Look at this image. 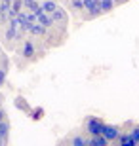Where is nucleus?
I'll use <instances>...</instances> for the list:
<instances>
[{
  "instance_id": "5",
  "label": "nucleus",
  "mask_w": 139,
  "mask_h": 146,
  "mask_svg": "<svg viewBox=\"0 0 139 146\" xmlns=\"http://www.w3.org/2000/svg\"><path fill=\"white\" fill-rule=\"evenodd\" d=\"M29 33L32 34V36H46V34H48V29L46 27H42V25H40V23L38 21H34V23H31V27H29Z\"/></svg>"
},
{
  "instance_id": "11",
  "label": "nucleus",
  "mask_w": 139,
  "mask_h": 146,
  "mask_svg": "<svg viewBox=\"0 0 139 146\" xmlns=\"http://www.w3.org/2000/svg\"><path fill=\"white\" fill-rule=\"evenodd\" d=\"M8 135H10V121L8 119H0V137L8 142Z\"/></svg>"
},
{
  "instance_id": "13",
  "label": "nucleus",
  "mask_w": 139,
  "mask_h": 146,
  "mask_svg": "<svg viewBox=\"0 0 139 146\" xmlns=\"http://www.w3.org/2000/svg\"><path fill=\"white\" fill-rule=\"evenodd\" d=\"M69 2H71V6H73V10H76V11L84 10V0H69Z\"/></svg>"
},
{
  "instance_id": "6",
  "label": "nucleus",
  "mask_w": 139,
  "mask_h": 146,
  "mask_svg": "<svg viewBox=\"0 0 139 146\" xmlns=\"http://www.w3.org/2000/svg\"><path fill=\"white\" fill-rule=\"evenodd\" d=\"M116 142H118V144H122V146H134V144H137V142L132 139L130 133H120V135L116 137Z\"/></svg>"
},
{
  "instance_id": "17",
  "label": "nucleus",
  "mask_w": 139,
  "mask_h": 146,
  "mask_svg": "<svg viewBox=\"0 0 139 146\" xmlns=\"http://www.w3.org/2000/svg\"><path fill=\"white\" fill-rule=\"evenodd\" d=\"M130 135H132V139H134L135 142H139V125L134 127V131H130Z\"/></svg>"
},
{
  "instance_id": "18",
  "label": "nucleus",
  "mask_w": 139,
  "mask_h": 146,
  "mask_svg": "<svg viewBox=\"0 0 139 146\" xmlns=\"http://www.w3.org/2000/svg\"><path fill=\"white\" fill-rule=\"evenodd\" d=\"M0 119H6V112L2 108H0Z\"/></svg>"
},
{
  "instance_id": "14",
  "label": "nucleus",
  "mask_w": 139,
  "mask_h": 146,
  "mask_svg": "<svg viewBox=\"0 0 139 146\" xmlns=\"http://www.w3.org/2000/svg\"><path fill=\"white\" fill-rule=\"evenodd\" d=\"M71 142H73L75 146H84V144H88V139H84L82 135H78V137H75Z\"/></svg>"
},
{
  "instance_id": "10",
  "label": "nucleus",
  "mask_w": 139,
  "mask_h": 146,
  "mask_svg": "<svg viewBox=\"0 0 139 146\" xmlns=\"http://www.w3.org/2000/svg\"><path fill=\"white\" fill-rule=\"evenodd\" d=\"M88 144H91V146H105V144H109V141L103 135H91V139H88Z\"/></svg>"
},
{
  "instance_id": "15",
  "label": "nucleus",
  "mask_w": 139,
  "mask_h": 146,
  "mask_svg": "<svg viewBox=\"0 0 139 146\" xmlns=\"http://www.w3.org/2000/svg\"><path fill=\"white\" fill-rule=\"evenodd\" d=\"M29 114H31L32 119H40V118H42V114H44V110L42 108H36V110H32V112H29Z\"/></svg>"
},
{
  "instance_id": "2",
  "label": "nucleus",
  "mask_w": 139,
  "mask_h": 146,
  "mask_svg": "<svg viewBox=\"0 0 139 146\" xmlns=\"http://www.w3.org/2000/svg\"><path fill=\"white\" fill-rule=\"evenodd\" d=\"M52 19H54L55 25H67V23H69L67 10H65V8H61V6H57V8L54 10V13H52Z\"/></svg>"
},
{
  "instance_id": "16",
  "label": "nucleus",
  "mask_w": 139,
  "mask_h": 146,
  "mask_svg": "<svg viewBox=\"0 0 139 146\" xmlns=\"http://www.w3.org/2000/svg\"><path fill=\"white\" fill-rule=\"evenodd\" d=\"M6 74H8V68L0 66V86H4V84H6Z\"/></svg>"
},
{
  "instance_id": "21",
  "label": "nucleus",
  "mask_w": 139,
  "mask_h": 146,
  "mask_svg": "<svg viewBox=\"0 0 139 146\" xmlns=\"http://www.w3.org/2000/svg\"><path fill=\"white\" fill-rule=\"evenodd\" d=\"M95 2H99V0H95Z\"/></svg>"
},
{
  "instance_id": "8",
  "label": "nucleus",
  "mask_w": 139,
  "mask_h": 146,
  "mask_svg": "<svg viewBox=\"0 0 139 146\" xmlns=\"http://www.w3.org/2000/svg\"><path fill=\"white\" fill-rule=\"evenodd\" d=\"M57 6H59V4L55 2V0H42V2H40V8H42L46 13H50V15L54 13V10L57 8Z\"/></svg>"
},
{
  "instance_id": "19",
  "label": "nucleus",
  "mask_w": 139,
  "mask_h": 146,
  "mask_svg": "<svg viewBox=\"0 0 139 146\" xmlns=\"http://www.w3.org/2000/svg\"><path fill=\"white\" fill-rule=\"evenodd\" d=\"M2 144H6V141L2 139V137H0V146H2Z\"/></svg>"
},
{
  "instance_id": "20",
  "label": "nucleus",
  "mask_w": 139,
  "mask_h": 146,
  "mask_svg": "<svg viewBox=\"0 0 139 146\" xmlns=\"http://www.w3.org/2000/svg\"><path fill=\"white\" fill-rule=\"evenodd\" d=\"M4 2H11V0H4Z\"/></svg>"
},
{
  "instance_id": "3",
  "label": "nucleus",
  "mask_w": 139,
  "mask_h": 146,
  "mask_svg": "<svg viewBox=\"0 0 139 146\" xmlns=\"http://www.w3.org/2000/svg\"><path fill=\"white\" fill-rule=\"evenodd\" d=\"M21 55L25 57L27 61H32L34 55H36V48H34V42L32 40H25L21 46Z\"/></svg>"
},
{
  "instance_id": "22",
  "label": "nucleus",
  "mask_w": 139,
  "mask_h": 146,
  "mask_svg": "<svg viewBox=\"0 0 139 146\" xmlns=\"http://www.w3.org/2000/svg\"><path fill=\"white\" fill-rule=\"evenodd\" d=\"M0 101H2V97H0Z\"/></svg>"
},
{
  "instance_id": "12",
  "label": "nucleus",
  "mask_w": 139,
  "mask_h": 146,
  "mask_svg": "<svg viewBox=\"0 0 139 146\" xmlns=\"http://www.w3.org/2000/svg\"><path fill=\"white\" fill-rule=\"evenodd\" d=\"M13 104H15V108L23 110V112H31V106L27 104V101H25L23 97H17V99H15V103H13Z\"/></svg>"
},
{
  "instance_id": "7",
  "label": "nucleus",
  "mask_w": 139,
  "mask_h": 146,
  "mask_svg": "<svg viewBox=\"0 0 139 146\" xmlns=\"http://www.w3.org/2000/svg\"><path fill=\"white\" fill-rule=\"evenodd\" d=\"M21 10H23V0H11L10 11H8V19H10V17H15Z\"/></svg>"
},
{
  "instance_id": "4",
  "label": "nucleus",
  "mask_w": 139,
  "mask_h": 146,
  "mask_svg": "<svg viewBox=\"0 0 139 146\" xmlns=\"http://www.w3.org/2000/svg\"><path fill=\"white\" fill-rule=\"evenodd\" d=\"M101 135L105 137V139H107L109 142H111V141H116V137L120 135V129H118L116 125H107V123H105V125H103Z\"/></svg>"
},
{
  "instance_id": "1",
  "label": "nucleus",
  "mask_w": 139,
  "mask_h": 146,
  "mask_svg": "<svg viewBox=\"0 0 139 146\" xmlns=\"http://www.w3.org/2000/svg\"><path fill=\"white\" fill-rule=\"evenodd\" d=\"M103 125H105L103 119H99L97 116H91V118H88V121H86V131H88L90 135H101Z\"/></svg>"
},
{
  "instance_id": "9",
  "label": "nucleus",
  "mask_w": 139,
  "mask_h": 146,
  "mask_svg": "<svg viewBox=\"0 0 139 146\" xmlns=\"http://www.w3.org/2000/svg\"><path fill=\"white\" fill-rule=\"evenodd\" d=\"M99 8H101V13H111L116 4H114V0H99Z\"/></svg>"
}]
</instances>
